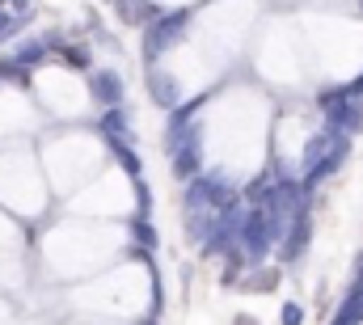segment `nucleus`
<instances>
[{
    "label": "nucleus",
    "mask_w": 363,
    "mask_h": 325,
    "mask_svg": "<svg viewBox=\"0 0 363 325\" xmlns=\"http://www.w3.org/2000/svg\"><path fill=\"white\" fill-rule=\"evenodd\" d=\"M47 55H51V51L42 47V38H34V42H21V47L13 51V63L25 68V72H34L38 63H47Z\"/></svg>",
    "instance_id": "obj_8"
},
{
    "label": "nucleus",
    "mask_w": 363,
    "mask_h": 325,
    "mask_svg": "<svg viewBox=\"0 0 363 325\" xmlns=\"http://www.w3.org/2000/svg\"><path fill=\"white\" fill-rule=\"evenodd\" d=\"M89 97L110 110V106H127V76L118 68H93L89 72Z\"/></svg>",
    "instance_id": "obj_3"
},
{
    "label": "nucleus",
    "mask_w": 363,
    "mask_h": 325,
    "mask_svg": "<svg viewBox=\"0 0 363 325\" xmlns=\"http://www.w3.org/2000/svg\"><path fill=\"white\" fill-rule=\"evenodd\" d=\"M0 8H8V13H30V0H0Z\"/></svg>",
    "instance_id": "obj_13"
},
{
    "label": "nucleus",
    "mask_w": 363,
    "mask_h": 325,
    "mask_svg": "<svg viewBox=\"0 0 363 325\" xmlns=\"http://www.w3.org/2000/svg\"><path fill=\"white\" fill-rule=\"evenodd\" d=\"M135 216H152V186L135 178Z\"/></svg>",
    "instance_id": "obj_12"
},
{
    "label": "nucleus",
    "mask_w": 363,
    "mask_h": 325,
    "mask_svg": "<svg viewBox=\"0 0 363 325\" xmlns=\"http://www.w3.org/2000/svg\"><path fill=\"white\" fill-rule=\"evenodd\" d=\"M186 21H190V13L186 8H173V13H161L156 21L144 25V59H148V68L186 38Z\"/></svg>",
    "instance_id": "obj_1"
},
{
    "label": "nucleus",
    "mask_w": 363,
    "mask_h": 325,
    "mask_svg": "<svg viewBox=\"0 0 363 325\" xmlns=\"http://www.w3.org/2000/svg\"><path fill=\"white\" fill-rule=\"evenodd\" d=\"M97 135H101L106 144H131V148H135V118H131V110H127V106H110V110H101V118H97Z\"/></svg>",
    "instance_id": "obj_4"
},
{
    "label": "nucleus",
    "mask_w": 363,
    "mask_h": 325,
    "mask_svg": "<svg viewBox=\"0 0 363 325\" xmlns=\"http://www.w3.org/2000/svg\"><path fill=\"white\" fill-rule=\"evenodd\" d=\"M110 152H114V161L123 165V173L135 182V178H144V157L131 148V144H110Z\"/></svg>",
    "instance_id": "obj_9"
},
{
    "label": "nucleus",
    "mask_w": 363,
    "mask_h": 325,
    "mask_svg": "<svg viewBox=\"0 0 363 325\" xmlns=\"http://www.w3.org/2000/svg\"><path fill=\"white\" fill-rule=\"evenodd\" d=\"M30 21V13H8V8H0V47L4 42H13L17 34H21V25Z\"/></svg>",
    "instance_id": "obj_10"
},
{
    "label": "nucleus",
    "mask_w": 363,
    "mask_h": 325,
    "mask_svg": "<svg viewBox=\"0 0 363 325\" xmlns=\"http://www.w3.org/2000/svg\"><path fill=\"white\" fill-rule=\"evenodd\" d=\"M144 85H148V97H152V106H156V110H165V114H169V110H178V106H182V89H178V80H173L165 68H156V63H152V68L144 72Z\"/></svg>",
    "instance_id": "obj_5"
},
{
    "label": "nucleus",
    "mask_w": 363,
    "mask_h": 325,
    "mask_svg": "<svg viewBox=\"0 0 363 325\" xmlns=\"http://www.w3.org/2000/svg\"><path fill=\"white\" fill-rule=\"evenodd\" d=\"M304 317H309V309L300 300H283L279 305V325H304Z\"/></svg>",
    "instance_id": "obj_11"
},
{
    "label": "nucleus",
    "mask_w": 363,
    "mask_h": 325,
    "mask_svg": "<svg viewBox=\"0 0 363 325\" xmlns=\"http://www.w3.org/2000/svg\"><path fill=\"white\" fill-rule=\"evenodd\" d=\"M127 233H131V241L140 245V250H161V233H156V224H152V216H131V224H127Z\"/></svg>",
    "instance_id": "obj_6"
},
{
    "label": "nucleus",
    "mask_w": 363,
    "mask_h": 325,
    "mask_svg": "<svg viewBox=\"0 0 363 325\" xmlns=\"http://www.w3.org/2000/svg\"><path fill=\"white\" fill-rule=\"evenodd\" d=\"M228 325H262V321H258L254 313H233V321H228Z\"/></svg>",
    "instance_id": "obj_14"
},
{
    "label": "nucleus",
    "mask_w": 363,
    "mask_h": 325,
    "mask_svg": "<svg viewBox=\"0 0 363 325\" xmlns=\"http://www.w3.org/2000/svg\"><path fill=\"white\" fill-rule=\"evenodd\" d=\"M110 4H114V0H110Z\"/></svg>",
    "instance_id": "obj_15"
},
{
    "label": "nucleus",
    "mask_w": 363,
    "mask_h": 325,
    "mask_svg": "<svg viewBox=\"0 0 363 325\" xmlns=\"http://www.w3.org/2000/svg\"><path fill=\"white\" fill-rule=\"evenodd\" d=\"M313 241H317V220H313V211H300V216L288 224V233H283V241H279V250H275L279 266H296V262H304L309 250H313Z\"/></svg>",
    "instance_id": "obj_2"
},
{
    "label": "nucleus",
    "mask_w": 363,
    "mask_h": 325,
    "mask_svg": "<svg viewBox=\"0 0 363 325\" xmlns=\"http://www.w3.org/2000/svg\"><path fill=\"white\" fill-rule=\"evenodd\" d=\"M55 55H59V63L72 68V72H93V51H89L85 42H63Z\"/></svg>",
    "instance_id": "obj_7"
}]
</instances>
